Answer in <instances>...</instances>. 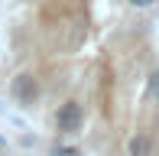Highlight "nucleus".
<instances>
[{
	"label": "nucleus",
	"instance_id": "obj_3",
	"mask_svg": "<svg viewBox=\"0 0 159 156\" xmlns=\"http://www.w3.org/2000/svg\"><path fill=\"white\" fill-rule=\"evenodd\" d=\"M52 156H81V153H78V150H71V146H55Z\"/></svg>",
	"mask_w": 159,
	"mask_h": 156
},
{
	"label": "nucleus",
	"instance_id": "obj_2",
	"mask_svg": "<svg viewBox=\"0 0 159 156\" xmlns=\"http://www.w3.org/2000/svg\"><path fill=\"white\" fill-rule=\"evenodd\" d=\"M52 127H55L59 133H65V137L81 133V127H84V111H81V104H78L75 98L59 101V104L52 108Z\"/></svg>",
	"mask_w": 159,
	"mask_h": 156
},
{
	"label": "nucleus",
	"instance_id": "obj_1",
	"mask_svg": "<svg viewBox=\"0 0 159 156\" xmlns=\"http://www.w3.org/2000/svg\"><path fill=\"white\" fill-rule=\"evenodd\" d=\"M153 10L159 0H10V75H30L39 104L75 98L94 156H159V104L146 98L159 65Z\"/></svg>",
	"mask_w": 159,
	"mask_h": 156
},
{
	"label": "nucleus",
	"instance_id": "obj_4",
	"mask_svg": "<svg viewBox=\"0 0 159 156\" xmlns=\"http://www.w3.org/2000/svg\"><path fill=\"white\" fill-rule=\"evenodd\" d=\"M0 156H7V153H3V146H0Z\"/></svg>",
	"mask_w": 159,
	"mask_h": 156
}]
</instances>
